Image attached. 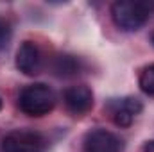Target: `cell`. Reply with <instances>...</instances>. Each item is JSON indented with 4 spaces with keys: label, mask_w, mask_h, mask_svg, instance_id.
<instances>
[{
    "label": "cell",
    "mask_w": 154,
    "mask_h": 152,
    "mask_svg": "<svg viewBox=\"0 0 154 152\" xmlns=\"http://www.w3.org/2000/svg\"><path fill=\"white\" fill-rule=\"evenodd\" d=\"M154 5L143 0H118L111 5V18L116 29L124 32H136L140 31L149 16L152 14Z\"/></svg>",
    "instance_id": "6da1fadb"
},
{
    "label": "cell",
    "mask_w": 154,
    "mask_h": 152,
    "mask_svg": "<svg viewBox=\"0 0 154 152\" xmlns=\"http://www.w3.org/2000/svg\"><path fill=\"white\" fill-rule=\"evenodd\" d=\"M56 106V93L50 86L43 82H34L25 86L18 95V108L27 116H45Z\"/></svg>",
    "instance_id": "7a4b0ae2"
},
{
    "label": "cell",
    "mask_w": 154,
    "mask_h": 152,
    "mask_svg": "<svg viewBox=\"0 0 154 152\" xmlns=\"http://www.w3.org/2000/svg\"><path fill=\"white\" fill-rule=\"evenodd\" d=\"M47 141L34 131H13L2 141V152H45Z\"/></svg>",
    "instance_id": "3957f363"
},
{
    "label": "cell",
    "mask_w": 154,
    "mask_h": 152,
    "mask_svg": "<svg viewBox=\"0 0 154 152\" xmlns=\"http://www.w3.org/2000/svg\"><path fill=\"white\" fill-rule=\"evenodd\" d=\"M63 102L68 113L74 116H82L93 108V91L86 84L68 86L63 91Z\"/></svg>",
    "instance_id": "277c9868"
},
{
    "label": "cell",
    "mask_w": 154,
    "mask_h": 152,
    "mask_svg": "<svg viewBox=\"0 0 154 152\" xmlns=\"http://www.w3.org/2000/svg\"><path fill=\"white\" fill-rule=\"evenodd\" d=\"M16 68L23 75H38L43 68V54L34 41H23L16 50Z\"/></svg>",
    "instance_id": "5b68a950"
},
{
    "label": "cell",
    "mask_w": 154,
    "mask_h": 152,
    "mask_svg": "<svg viewBox=\"0 0 154 152\" xmlns=\"http://www.w3.org/2000/svg\"><path fill=\"white\" fill-rule=\"evenodd\" d=\"M82 150L84 152H120L122 143L118 136L106 129H91L82 138Z\"/></svg>",
    "instance_id": "8992f818"
},
{
    "label": "cell",
    "mask_w": 154,
    "mask_h": 152,
    "mask_svg": "<svg viewBox=\"0 0 154 152\" xmlns=\"http://www.w3.org/2000/svg\"><path fill=\"white\" fill-rule=\"evenodd\" d=\"M143 106L136 97H124L115 99L108 104V111L111 114V120L118 127H129L136 114L142 113Z\"/></svg>",
    "instance_id": "52a82bcc"
},
{
    "label": "cell",
    "mask_w": 154,
    "mask_h": 152,
    "mask_svg": "<svg viewBox=\"0 0 154 152\" xmlns=\"http://www.w3.org/2000/svg\"><path fill=\"white\" fill-rule=\"evenodd\" d=\"M138 86L145 95L154 97V63L142 68L140 77H138Z\"/></svg>",
    "instance_id": "ba28073f"
},
{
    "label": "cell",
    "mask_w": 154,
    "mask_h": 152,
    "mask_svg": "<svg viewBox=\"0 0 154 152\" xmlns=\"http://www.w3.org/2000/svg\"><path fill=\"white\" fill-rule=\"evenodd\" d=\"M79 70V63H77L74 57L70 56H61L57 59V65H56V72L61 74V75H72Z\"/></svg>",
    "instance_id": "9c48e42d"
},
{
    "label": "cell",
    "mask_w": 154,
    "mask_h": 152,
    "mask_svg": "<svg viewBox=\"0 0 154 152\" xmlns=\"http://www.w3.org/2000/svg\"><path fill=\"white\" fill-rule=\"evenodd\" d=\"M13 36V29H11V23L5 20V18H0V50H4Z\"/></svg>",
    "instance_id": "30bf717a"
},
{
    "label": "cell",
    "mask_w": 154,
    "mask_h": 152,
    "mask_svg": "<svg viewBox=\"0 0 154 152\" xmlns=\"http://www.w3.org/2000/svg\"><path fill=\"white\" fill-rule=\"evenodd\" d=\"M143 152H154V141H147L143 145Z\"/></svg>",
    "instance_id": "8fae6325"
},
{
    "label": "cell",
    "mask_w": 154,
    "mask_h": 152,
    "mask_svg": "<svg viewBox=\"0 0 154 152\" xmlns=\"http://www.w3.org/2000/svg\"><path fill=\"white\" fill-rule=\"evenodd\" d=\"M151 43L154 45V31H152V34H151Z\"/></svg>",
    "instance_id": "7c38bea8"
}]
</instances>
